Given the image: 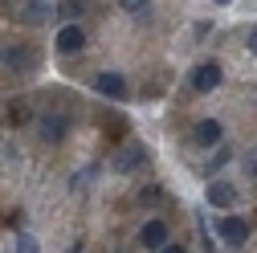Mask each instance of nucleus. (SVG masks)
Instances as JSON below:
<instances>
[{"instance_id":"f257e3e1","label":"nucleus","mask_w":257,"mask_h":253,"mask_svg":"<svg viewBox=\"0 0 257 253\" xmlns=\"http://www.w3.org/2000/svg\"><path fill=\"white\" fill-rule=\"evenodd\" d=\"M86 45V33H82V25H74V21H66L57 29V41H53V49L57 53H78Z\"/></svg>"},{"instance_id":"f03ea898","label":"nucleus","mask_w":257,"mask_h":253,"mask_svg":"<svg viewBox=\"0 0 257 253\" xmlns=\"http://www.w3.org/2000/svg\"><path fill=\"white\" fill-rule=\"evenodd\" d=\"M216 86H220V66L216 61H204V66L192 70V90L196 94H212Z\"/></svg>"},{"instance_id":"7ed1b4c3","label":"nucleus","mask_w":257,"mask_h":253,"mask_svg":"<svg viewBox=\"0 0 257 253\" xmlns=\"http://www.w3.org/2000/svg\"><path fill=\"white\" fill-rule=\"evenodd\" d=\"M143 155H147V151H143V143H126V147H122V151L114 155V172H118V176L135 172V168L143 164Z\"/></svg>"},{"instance_id":"20e7f679","label":"nucleus","mask_w":257,"mask_h":253,"mask_svg":"<svg viewBox=\"0 0 257 253\" xmlns=\"http://www.w3.org/2000/svg\"><path fill=\"white\" fill-rule=\"evenodd\" d=\"M208 204H216V208H233V204H237V188H233L229 180H212V184H208Z\"/></svg>"},{"instance_id":"39448f33","label":"nucleus","mask_w":257,"mask_h":253,"mask_svg":"<svg viewBox=\"0 0 257 253\" xmlns=\"http://www.w3.org/2000/svg\"><path fill=\"white\" fill-rule=\"evenodd\" d=\"M216 229H220V237L229 241V245H241V241L249 237V220H241V216H224Z\"/></svg>"},{"instance_id":"423d86ee","label":"nucleus","mask_w":257,"mask_h":253,"mask_svg":"<svg viewBox=\"0 0 257 253\" xmlns=\"http://www.w3.org/2000/svg\"><path fill=\"white\" fill-rule=\"evenodd\" d=\"M139 241L147 249H164L168 245V225H164V220H147V225L139 229Z\"/></svg>"},{"instance_id":"0eeeda50","label":"nucleus","mask_w":257,"mask_h":253,"mask_svg":"<svg viewBox=\"0 0 257 253\" xmlns=\"http://www.w3.org/2000/svg\"><path fill=\"white\" fill-rule=\"evenodd\" d=\"M94 90L106 94V98H126V82H122V74H98V78H94Z\"/></svg>"},{"instance_id":"6e6552de","label":"nucleus","mask_w":257,"mask_h":253,"mask_svg":"<svg viewBox=\"0 0 257 253\" xmlns=\"http://www.w3.org/2000/svg\"><path fill=\"white\" fill-rule=\"evenodd\" d=\"M37 131H41V139L61 143V139H66V118H61V114H45V118L37 122Z\"/></svg>"},{"instance_id":"1a4fd4ad","label":"nucleus","mask_w":257,"mask_h":253,"mask_svg":"<svg viewBox=\"0 0 257 253\" xmlns=\"http://www.w3.org/2000/svg\"><path fill=\"white\" fill-rule=\"evenodd\" d=\"M192 139H196L200 147L220 143V122H216V118H200V122H196V131H192Z\"/></svg>"},{"instance_id":"9d476101","label":"nucleus","mask_w":257,"mask_h":253,"mask_svg":"<svg viewBox=\"0 0 257 253\" xmlns=\"http://www.w3.org/2000/svg\"><path fill=\"white\" fill-rule=\"evenodd\" d=\"M49 17V0H29V5H25V21L29 25H41Z\"/></svg>"},{"instance_id":"9b49d317","label":"nucleus","mask_w":257,"mask_h":253,"mask_svg":"<svg viewBox=\"0 0 257 253\" xmlns=\"http://www.w3.org/2000/svg\"><path fill=\"white\" fill-rule=\"evenodd\" d=\"M86 13V0H66V5L57 9V17H66V21H74V17H82Z\"/></svg>"},{"instance_id":"f8f14e48","label":"nucleus","mask_w":257,"mask_h":253,"mask_svg":"<svg viewBox=\"0 0 257 253\" xmlns=\"http://www.w3.org/2000/svg\"><path fill=\"white\" fill-rule=\"evenodd\" d=\"M17 249H21V253H37L41 245H37L33 237H29V233H21V237H17Z\"/></svg>"},{"instance_id":"ddd939ff","label":"nucleus","mask_w":257,"mask_h":253,"mask_svg":"<svg viewBox=\"0 0 257 253\" xmlns=\"http://www.w3.org/2000/svg\"><path fill=\"white\" fill-rule=\"evenodd\" d=\"M159 200V188H143V192H139V204H155Z\"/></svg>"},{"instance_id":"4468645a","label":"nucleus","mask_w":257,"mask_h":253,"mask_svg":"<svg viewBox=\"0 0 257 253\" xmlns=\"http://www.w3.org/2000/svg\"><path fill=\"white\" fill-rule=\"evenodd\" d=\"M82 188H90V172H78L74 176V192H82Z\"/></svg>"},{"instance_id":"2eb2a0df","label":"nucleus","mask_w":257,"mask_h":253,"mask_svg":"<svg viewBox=\"0 0 257 253\" xmlns=\"http://www.w3.org/2000/svg\"><path fill=\"white\" fill-rule=\"evenodd\" d=\"M122 9H126V13H143L147 0H122Z\"/></svg>"},{"instance_id":"dca6fc26","label":"nucleus","mask_w":257,"mask_h":253,"mask_svg":"<svg viewBox=\"0 0 257 253\" xmlns=\"http://www.w3.org/2000/svg\"><path fill=\"white\" fill-rule=\"evenodd\" d=\"M245 172H249V176H257V151H249V155H245Z\"/></svg>"},{"instance_id":"f3484780","label":"nucleus","mask_w":257,"mask_h":253,"mask_svg":"<svg viewBox=\"0 0 257 253\" xmlns=\"http://www.w3.org/2000/svg\"><path fill=\"white\" fill-rule=\"evenodd\" d=\"M249 53H257V29L249 33Z\"/></svg>"},{"instance_id":"a211bd4d","label":"nucleus","mask_w":257,"mask_h":253,"mask_svg":"<svg viewBox=\"0 0 257 253\" xmlns=\"http://www.w3.org/2000/svg\"><path fill=\"white\" fill-rule=\"evenodd\" d=\"M212 5H229V0H212Z\"/></svg>"}]
</instances>
